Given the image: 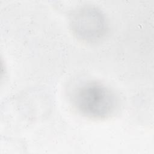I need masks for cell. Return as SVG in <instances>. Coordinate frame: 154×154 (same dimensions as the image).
<instances>
[{"instance_id": "cell-1", "label": "cell", "mask_w": 154, "mask_h": 154, "mask_svg": "<svg viewBox=\"0 0 154 154\" xmlns=\"http://www.w3.org/2000/svg\"><path fill=\"white\" fill-rule=\"evenodd\" d=\"M72 103L82 116L102 120L114 114L118 100L114 91L105 84L88 81L75 88L72 94Z\"/></svg>"}, {"instance_id": "cell-2", "label": "cell", "mask_w": 154, "mask_h": 154, "mask_svg": "<svg viewBox=\"0 0 154 154\" xmlns=\"http://www.w3.org/2000/svg\"><path fill=\"white\" fill-rule=\"evenodd\" d=\"M70 26L76 37L85 42L100 39L106 30L104 14L92 6H84L75 10L70 15Z\"/></svg>"}]
</instances>
